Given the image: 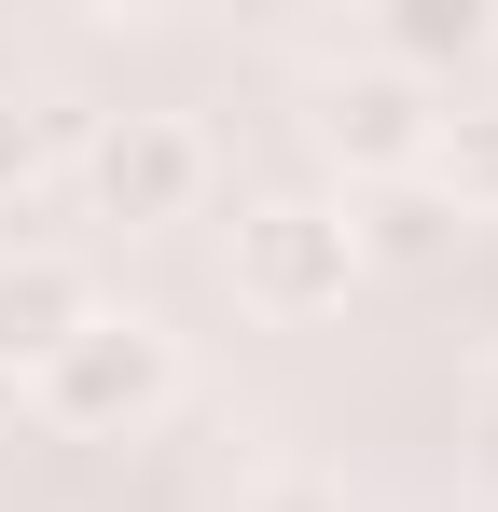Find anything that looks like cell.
<instances>
[{"label": "cell", "mask_w": 498, "mask_h": 512, "mask_svg": "<svg viewBox=\"0 0 498 512\" xmlns=\"http://www.w3.org/2000/svg\"><path fill=\"white\" fill-rule=\"evenodd\" d=\"M166 388H180V346H166V319H139V305H97V319L42 360V416L56 429H139V416H166Z\"/></svg>", "instance_id": "6da1fadb"}, {"label": "cell", "mask_w": 498, "mask_h": 512, "mask_svg": "<svg viewBox=\"0 0 498 512\" xmlns=\"http://www.w3.org/2000/svg\"><path fill=\"white\" fill-rule=\"evenodd\" d=\"M346 277H360V222L332 194H263L236 222V291L263 319H319V305H346Z\"/></svg>", "instance_id": "7a4b0ae2"}, {"label": "cell", "mask_w": 498, "mask_h": 512, "mask_svg": "<svg viewBox=\"0 0 498 512\" xmlns=\"http://www.w3.org/2000/svg\"><path fill=\"white\" fill-rule=\"evenodd\" d=\"M83 194H97V222H180L208 194V139L180 111H111L83 139Z\"/></svg>", "instance_id": "3957f363"}, {"label": "cell", "mask_w": 498, "mask_h": 512, "mask_svg": "<svg viewBox=\"0 0 498 512\" xmlns=\"http://www.w3.org/2000/svg\"><path fill=\"white\" fill-rule=\"evenodd\" d=\"M429 84H402V70H332L319 84V153L332 167H360V180H402V167H429Z\"/></svg>", "instance_id": "277c9868"}, {"label": "cell", "mask_w": 498, "mask_h": 512, "mask_svg": "<svg viewBox=\"0 0 498 512\" xmlns=\"http://www.w3.org/2000/svg\"><path fill=\"white\" fill-rule=\"evenodd\" d=\"M97 319V277H83L70 250H0V360H56V346Z\"/></svg>", "instance_id": "5b68a950"}, {"label": "cell", "mask_w": 498, "mask_h": 512, "mask_svg": "<svg viewBox=\"0 0 498 512\" xmlns=\"http://www.w3.org/2000/svg\"><path fill=\"white\" fill-rule=\"evenodd\" d=\"M485 42H498V14H471V0H415V14H388V56H374V70L429 84V70H471Z\"/></svg>", "instance_id": "8992f818"}, {"label": "cell", "mask_w": 498, "mask_h": 512, "mask_svg": "<svg viewBox=\"0 0 498 512\" xmlns=\"http://www.w3.org/2000/svg\"><path fill=\"white\" fill-rule=\"evenodd\" d=\"M429 180H457V194H485V208H498V97L429 125Z\"/></svg>", "instance_id": "52a82bcc"}, {"label": "cell", "mask_w": 498, "mask_h": 512, "mask_svg": "<svg viewBox=\"0 0 498 512\" xmlns=\"http://www.w3.org/2000/svg\"><path fill=\"white\" fill-rule=\"evenodd\" d=\"M56 153H70V125H56V111H28V97H0V194H28Z\"/></svg>", "instance_id": "ba28073f"}, {"label": "cell", "mask_w": 498, "mask_h": 512, "mask_svg": "<svg viewBox=\"0 0 498 512\" xmlns=\"http://www.w3.org/2000/svg\"><path fill=\"white\" fill-rule=\"evenodd\" d=\"M249 512H346V499H332L319 471H263V485H249Z\"/></svg>", "instance_id": "9c48e42d"}, {"label": "cell", "mask_w": 498, "mask_h": 512, "mask_svg": "<svg viewBox=\"0 0 498 512\" xmlns=\"http://www.w3.org/2000/svg\"><path fill=\"white\" fill-rule=\"evenodd\" d=\"M485 471H498V443H485Z\"/></svg>", "instance_id": "30bf717a"}, {"label": "cell", "mask_w": 498, "mask_h": 512, "mask_svg": "<svg viewBox=\"0 0 498 512\" xmlns=\"http://www.w3.org/2000/svg\"><path fill=\"white\" fill-rule=\"evenodd\" d=\"M485 56H498V42H485Z\"/></svg>", "instance_id": "8fae6325"}]
</instances>
